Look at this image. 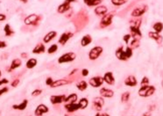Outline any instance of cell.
<instances>
[{
	"mask_svg": "<svg viewBox=\"0 0 163 116\" xmlns=\"http://www.w3.org/2000/svg\"><path fill=\"white\" fill-rule=\"evenodd\" d=\"M155 91V87L153 86V85H149V84H147V85H142L140 88L138 90V95L140 97H150L152 96Z\"/></svg>",
	"mask_w": 163,
	"mask_h": 116,
	"instance_id": "1",
	"label": "cell"
},
{
	"mask_svg": "<svg viewBox=\"0 0 163 116\" xmlns=\"http://www.w3.org/2000/svg\"><path fill=\"white\" fill-rule=\"evenodd\" d=\"M76 58V55L73 52H68L65 53L62 56H61L58 58V62L59 63H67V62H71L75 61Z\"/></svg>",
	"mask_w": 163,
	"mask_h": 116,
	"instance_id": "2",
	"label": "cell"
},
{
	"mask_svg": "<svg viewBox=\"0 0 163 116\" xmlns=\"http://www.w3.org/2000/svg\"><path fill=\"white\" fill-rule=\"evenodd\" d=\"M103 51H104V49L102 47H100V46H97V47H94L93 49H91L89 53V60H91V61L97 60L102 55Z\"/></svg>",
	"mask_w": 163,
	"mask_h": 116,
	"instance_id": "3",
	"label": "cell"
},
{
	"mask_svg": "<svg viewBox=\"0 0 163 116\" xmlns=\"http://www.w3.org/2000/svg\"><path fill=\"white\" fill-rule=\"evenodd\" d=\"M39 20H40V16L39 15H37V14H30L25 19L24 22H25L26 25L31 26V25H36L37 23L39 22Z\"/></svg>",
	"mask_w": 163,
	"mask_h": 116,
	"instance_id": "4",
	"label": "cell"
},
{
	"mask_svg": "<svg viewBox=\"0 0 163 116\" xmlns=\"http://www.w3.org/2000/svg\"><path fill=\"white\" fill-rule=\"evenodd\" d=\"M104 78H101V77H93L89 79V84L93 88H98L104 84Z\"/></svg>",
	"mask_w": 163,
	"mask_h": 116,
	"instance_id": "5",
	"label": "cell"
},
{
	"mask_svg": "<svg viewBox=\"0 0 163 116\" xmlns=\"http://www.w3.org/2000/svg\"><path fill=\"white\" fill-rule=\"evenodd\" d=\"M112 19H113V15L110 14V13H106L105 15L103 16L101 21H100V27H106L108 26H110L112 23Z\"/></svg>",
	"mask_w": 163,
	"mask_h": 116,
	"instance_id": "6",
	"label": "cell"
},
{
	"mask_svg": "<svg viewBox=\"0 0 163 116\" xmlns=\"http://www.w3.org/2000/svg\"><path fill=\"white\" fill-rule=\"evenodd\" d=\"M104 105V100L103 97H97L93 100V106H94V108L98 112H100L103 109Z\"/></svg>",
	"mask_w": 163,
	"mask_h": 116,
	"instance_id": "7",
	"label": "cell"
},
{
	"mask_svg": "<svg viewBox=\"0 0 163 116\" xmlns=\"http://www.w3.org/2000/svg\"><path fill=\"white\" fill-rule=\"evenodd\" d=\"M48 111H49V109H48V107L46 106V105H44V104H40V105L36 107V109H35V111H34V114H35L36 116H41V115H43L44 113H48Z\"/></svg>",
	"mask_w": 163,
	"mask_h": 116,
	"instance_id": "8",
	"label": "cell"
},
{
	"mask_svg": "<svg viewBox=\"0 0 163 116\" xmlns=\"http://www.w3.org/2000/svg\"><path fill=\"white\" fill-rule=\"evenodd\" d=\"M73 37V33H70V32H66V33H63L61 37L59 38L58 40V42L61 45H65L69 40Z\"/></svg>",
	"mask_w": 163,
	"mask_h": 116,
	"instance_id": "9",
	"label": "cell"
},
{
	"mask_svg": "<svg viewBox=\"0 0 163 116\" xmlns=\"http://www.w3.org/2000/svg\"><path fill=\"white\" fill-rule=\"evenodd\" d=\"M66 99V95L62 94V95H53L50 97V102L53 105H58V104H61L64 102Z\"/></svg>",
	"mask_w": 163,
	"mask_h": 116,
	"instance_id": "10",
	"label": "cell"
},
{
	"mask_svg": "<svg viewBox=\"0 0 163 116\" xmlns=\"http://www.w3.org/2000/svg\"><path fill=\"white\" fill-rule=\"evenodd\" d=\"M99 93H100L101 97H103V98H112L114 95V91L110 89L103 87L100 89Z\"/></svg>",
	"mask_w": 163,
	"mask_h": 116,
	"instance_id": "11",
	"label": "cell"
},
{
	"mask_svg": "<svg viewBox=\"0 0 163 116\" xmlns=\"http://www.w3.org/2000/svg\"><path fill=\"white\" fill-rule=\"evenodd\" d=\"M146 12H147V6L138 7V8H135V9L132 11V17H135V18L140 17V16H142Z\"/></svg>",
	"mask_w": 163,
	"mask_h": 116,
	"instance_id": "12",
	"label": "cell"
},
{
	"mask_svg": "<svg viewBox=\"0 0 163 116\" xmlns=\"http://www.w3.org/2000/svg\"><path fill=\"white\" fill-rule=\"evenodd\" d=\"M64 108H65L68 113H74V112H76V111H77V110L80 109L78 103H69V104L66 103V104L64 105Z\"/></svg>",
	"mask_w": 163,
	"mask_h": 116,
	"instance_id": "13",
	"label": "cell"
},
{
	"mask_svg": "<svg viewBox=\"0 0 163 116\" xmlns=\"http://www.w3.org/2000/svg\"><path fill=\"white\" fill-rule=\"evenodd\" d=\"M115 55H116V56H117V58L120 61H126L127 60V57H126V55H125V52L123 47H119L117 50H116Z\"/></svg>",
	"mask_w": 163,
	"mask_h": 116,
	"instance_id": "14",
	"label": "cell"
},
{
	"mask_svg": "<svg viewBox=\"0 0 163 116\" xmlns=\"http://www.w3.org/2000/svg\"><path fill=\"white\" fill-rule=\"evenodd\" d=\"M104 81L107 84H110V85H111V84H113L114 83H115V78H114V77H113V74H112V72H106L104 75Z\"/></svg>",
	"mask_w": 163,
	"mask_h": 116,
	"instance_id": "15",
	"label": "cell"
},
{
	"mask_svg": "<svg viewBox=\"0 0 163 116\" xmlns=\"http://www.w3.org/2000/svg\"><path fill=\"white\" fill-rule=\"evenodd\" d=\"M28 106V100H24L21 103L17 104V105H13L12 106V109L14 110H18V111H23L25 110Z\"/></svg>",
	"mask_w": 163,
	"mask_h": 116,
	"instance_id": "16",
	"label": "cell"
},
{
	"mask_svg": "<svg viewBox=\"0 0 163 116\" xmlns=\"http://www.w3.org/2000/svg\"><path fill=\"white\" fill-rule=\"evenodd\" d=\"M137 84H138V82H137V80H136L135 77H134V76H132V75H131V76L127 77V78H125V85H127V86L134 87V86H136V85H137Z\"/></svg>",
	"mask_w": 163,
	"mask_h": 116,
	"instance_id": "17",
	"label": "cell"
},
{
	"mask_svg": "<svg viewBox=\"0 0 163 116\" xmlns=\"http://www.w3.org/2000/svg\"><path fill=\"white\" fill-rule=\"evenodd\" d=\"M56 35H57V33H56L55 31H51V32L48 33V34H46L44 36L43 41H44L45 43H49L51 40H53L56 37Z\"/></svg>",
	"mask_w": 163,
	"mask_h": 116,
	"instance_id": "18",
	"label": "cell"
},
{
	"mask_svg": "<svg viewBox=\"0 0 163 116\" xmlns=\"http://www.w3.org/2000/svg\"><path fill=\"white\" fill-rule=\"evenodd\" d=\"M69 9H70V4L68 3V2H64L61 5H60L57 8V12L59 13H65L67 12Z\"/></svg>",
	"mask_w": 163,
	"mask_h": 116,
	"instance_id": "19",
	"label": "cell"
},
{
	"mask_svg": "<svg viewBox=\"0 0 163 116\" xmlns=\"http://www.w3.org/2000/svg\"><path fill=\"white\" fill-rule=\"evenodd\" d=\"M46 51V48H45V45L42 43H39L37 44L34 49H33V53L36 54V55H40V54H43Z\"/></svg>",
	"mask_w": 163,
	"mask_h": 116,
	"instance_id": "20",
	"label": "cell"
},
{
	"mask_svg": "<svg viewBox=\"0 0 163 116\" xmlns=\"http://www.w3.org/2000/svg\"><path fill=\"white\" fill-rule=\"evenodd\" d=\"M69 83H70V82H69L68 80H67V79H58V80L54 81V83L52 84V85L50 87L56 88V87H59V86H64V85L68 84Z\"/></svg>",
	"mask_w": 163,
	"mask_h": 116,
	"instance_id": "21",
	"label": "cell"
},
{
	"mask_svg": "<svg viewBox=\"0 0 163 116\" xmlns=\"http://www.w3.org/2000/svg\"><path fill=\"white\" fill-rule=\"evenodd\" d=\"M94 12L98 16H104V15H105L107 13L108 9H107V7L105 5H99V6L96 7Z\"/></svg>",
	"mask_w": 163,
	"mask_h": 116,
	"instance_id": "22",
	"label": "cell"
},
{
	"mask_svg": "<svg viewBox=\"0 0 163 116\" xmlns=\"http://www.w3.org/2000/svg\"><path fill=\"white\" fill-rule=\"evenodd\" d=\"M130 30H131V33H132V36H133L134 39L137 40V37H140L141 36V32L139 30V27H135V26H131L130 27Z\"/></svg>",
	"mask_w": 163,
	"mask_h": 116,
	"instance_id": "23",
	"label": "cell"
},
{
	"mask_svg": "<svg viewBox=\"0 0 163 116\" xmlns=\"http://www.w3.org/2000/svg\"><path fill=\"white\" fill-rule=\"evenodd\" d=\"M92 41V37L89 34H86L84 35L82 40H81V45L82 47H87L88 45H89Z\"/></svg>",
	"mask_w": 163,
	"mask_h": 116,
	"instance_id": "24",
	"label": "cell"
},
{
	"mask_svg": "<svg viewBox=\"0 0 163 116\" xmlns=\"http://www.w3.org/2000/svg\"><path fill=\"white\" fill-rule=\"evenodd\" d=\"M22 64V61L19 58H16L14 60H12L11 65H10V71H13V69H16L18 68H19Z\"/></svg>",
	"mask_w": 163,
	"mask_h": 116,
	"instance_id": "25",
	"label": "cell"
},
{
	"mask_svg": "<svg viewBox=\"0 0 163 116\" xmlns=\"http://www.w3.org/2000/svg\"><path fill=\"white\" fill-rule=\"evenodd\" d=\"M77 99H78L77 94L72 93V94H70V95H68V97H66L64 102H65V103H68V104H69V103H76Z\"/></svg>",
	"mask_w": 163,
	"mask_h": 116,
	"instance_id": "26",
	"label": "cell"
},
{
	"mask_svg": "<svg viewBox=\"0 0 163 116\" xmlns=\"http://www.w3.org/2000/svg\"><path fill=\"white\" fill-rule=\"evenodd\" d=\"M148 35H149V37H150L151 39L154 40L158 44H160V43H161V41H162V37H161L159 34H157V33H155V32H150V33L148 34Z\"/></svg>",
	"mask_w": 163,
	"mask_h": 116,
	"instance_id": "27",
	"label": "cell"
},
{
	"mask_svg": "<svg viewBox=\"0 0 163 116\" xmlns=\"http://www.w3.org/2000/svg\"><path fill=\"white\" fill-rule=\"evenodd\" d=\"M103 0H83V2L88 6H96L101 4Z\"/></svg>",
	"mask_w": 163,
	"mask_h": 116,
	"instance_id": "28",
	"label": "cell"
},
{
	"mask_svg": "<svg viewBox=\"0 0 163 116\" xmlns=\"http://www.w3.org/2000/svg\"><path fill=\"white\" fill-rule=\"evenodd\" d=\"M78 105H79V108L82 110H84L88 107L89 106V100L86 98H82L79 101H78Z\"/></svg>",
	"mask_w": 163,
	"mask_h": 116,
	"instance_id": "29",
	"label": "cell"
},
{
	"mask_svg": "<svg viewBox=\"0 0 163 116\" xmlns=\"http://www.w3.org/2000/svg\"><path fill=\"white\" fill-rule=\"evenodd\" d=\"M37 60L35 59V58H30V59H28V61L27 62V63H26V66H27V69H33L36 65H37Z\"/></svg>",
	"mask_w": 163,
	"mask_h": 116,
	"instance_id": "30",
	"label": "cell"
},
{
	"mask_svg": "<svg viewBox=\"0 0 163 116\" xmlns=\"http://www.w3.org/2000/svg\"><path fill=\"white\" fill-rule=\"evenodd\" d=\"M87 87H88V84H87V82H85L84 80L79 81V82L76 84V88H77L79 91H85V90L87 89Z\"/></svg>",
	"mask_w": 163,
	"mask_h": 116,
	"instance_id": "31",
	"label": "cell"
},
{
	"mask_svg": "<svg viewBox=\"0 0 163 116\" xmlns=\"http://www.w3.org/2000/svg\"><path fill=\"white\" fill-rule=\"evenodd\" d=\"M4 32H5V36H7V37L12 36V35L14 34L13 30L12 29V27H11V26H10L9 24H6V25L5 26V27H4Z\"/></svg>",
	"mask_w": 163,
	"mask_h": 116,
	"instance_id": "32",
	"label": "cell"
},
{
	"mask_svg": "<svg viewBox=\"0 0 163 116\" xmlns=\"http://www.w3.org/2000/svg\"><path fill=\"white\" fill-rule=\"evenodd\" d=\"M153 30L155 31V33L160 34V33L163 30V24H162L161 22H156L155 24L153 25Z\"/></svg>",
	"mask_w": 163,
	"mask_h": 116,
	"instance_id": "33",
	"label": "cell"
},
{
	"mask_svg": "<svg viewBox=\"0 0 163 116\" xmlns=\"http://www.w3.org/2000/svg\"><path fill=\"white\" fill-rule=\"evenodd\" d=\"M57 50H58V45L57 44H52L50 47L48 48V53L51 55V54L55 53Z\"/></svg>",
	"mask_w": 163,
	"mask_h": 116,
	"instance_id": "34",
	"label": "cell"
},
{
	"mask_svg": "<svg viewBox=\"0 0 163 116\" xmlns=\"http://www.w3.org/2000/svg\"><path fill=\"white\" fill-rule=\"evenodd\" d=\"M129 98H130V93L128 91H125L124 93L121 95V102L122 103H125L129 100Z\"/></svg>",
	"mask_w": 163,
	"mask_h": 116,
	"instance_id": "35",
	"label": "cell"
},
{
	"mask_svg": "<svg viewBox=\"0 0 163 116\" xmlns=\"http://www.w3.org/2000/svg\"><path fill=\"white\" fill-rule=\"evenodd\" d=\"M127 2V0H111L112 5H116V6H120L124 4H125Z\"/></svg>",
	"mask_w": 163,
	"mask_h": 116,
	"instance_id": "36",
	"label": "cell"
},
{
	"mask_svg": "<svg viewBox=\"0 0 163 116\" xmlns=\"http://www.w3.org/2000/svg\"><path fill=\"white\" fill-rule=\"evenodd\" d=\"M125 52V55H126L127 59H129V58H131V57L132 56V48H130V47H126Z\"/></svg>",
	"mask_w": 163,
	"mask_h": 116,
	"instance_id": "37",
	"label": "cell"
},
{
	"mask_svg": "<svg viewBox=\"0 0 163 116\" xmlns=\"http://www.w3.org/2000/svg\"><path fill=\"white\" fill-rule=\"evenodd\" d=\"M41 93H42V90H40V89H36V90H34V91L32 92V96H33V97H38V96H40Z\"/></svg>",
	"mask_w": 163,
	"mask_h": 116,
	"instance_id": "38",
	"label": "cell"
},
{
	"mask_svg": "<svg viewBox=\"0 0 163 116\" xmlns=\"http://www.w3.org/2000/svg\"><path fill=\"white\" fill-rule=\"evenodd\" d=\"M140 84H141V85H147V84H149V79H148V78L144 77V78H142Z\"/></svg>",
	"mask_w": 163,
	"mask_h": 116,
	"instance_id": "39",
	"label": "cell"
},
{
	"mask_svg": "<svg viewBox=\"0 0 163 116\" xmlns=\"http://www.w3.org/2000/svg\"><path fill=\"white\" fill-rule=\"evenodd\" d=\"M9 91V88L8 87H3L2 89H0V96H2L3 94H5V93H6V92Z\"/></svg>",
	"mask_w": 163,
	"mask_h": 116,
	"instance_id": "40",
	"label": "cell"
},
{
	"mask_svg": "<svg viewBox=\"0 0 163 116\" xmlns=\"http://www.w3.org/2000/svg\"><path fill=\"white\" fill-rule=\"evenodd\" d=\"M131 37H132L131 34H125V35L123 37V40H124V41H125L126 44H128V43H129V40H131Z\"/></svg>",
	"mask_w": 163,
	"mask_h": 116,
	"instance_id": "41",
	"label": "cell"
},
{
	"mask_svg": "<svg viewBox=\"0 0 163 116\" xmlns=\"http://www.w3.org/2000/svg\"><path fill=\"white\" fill-rule=\"evenodd\" d=\"M53 83H54V79H53L52 78H46V85L51 86Z\"/></svg>",
	"mask_w": 163,
	"mask_h": 116,
	"instance_id": "42",
	"label": "cell"
},
{
	"mask_svg": "<svg viewBox=\"0 0 163 116\" xmlns=\"http://www.w3.org/2000/svg\"><path fill=\"white\" fill-rule=\"evenodd\" d=\"M19 79H14L12 83H11V85L12 86V87H17L18 85V84H19Z\"/></svg>",
	"mask_w": 163,
	"mask_h": 116,
	"instance_id": "43",
	"label": "cell"
},
{
	"mask_svg": "<svg viewBox=\"0 0 163 116\" xmlns=\"http://www.w3.org/2000/svg\"><path fill=\"white\" fill-rule=\"evenodd\" d=\"M82 76H83V77H87V76H89V69H82Z\"/></svg>",
	"mask_w": 163,
	"mask_h": 116,
	"instance_id": "44",
	"label": "cell"
},
{
	"mask_svg": "<svg viewBox=\"0 0 163 116\" xmlns=\"http://www.w3.org/2000/svg\"><path fill=\"white\" fill-rule=\"evenodd\" d=\"M7 47V44L5 41H2L0 40V49H4V48H6Z\"/></svg>",
	"mask_w": 163,
	"mask_h": 116,
	"instance_id": "45",
	"label": "cell"
},
{
	"mask_svg": "<svg viewBox=\"0 0 163 116\" xmlns=\"http://www.w3.org/2000/svg\"><path fill=\"white\" fill-rule=\"evenodd\" d=\"M8 83H9L8 79H6V78L1 79V80H0V86L3 85V84H8Z\"/></svg>",
	"mask_w": 163,
	"mask_h": 116,
	"instance_id": "46",
	"label": "cell"
},
{
	"mask_svg": "<svg viewBox=\"0 0 163 116\" xmlns=\"http://www.w3.org/2000/svg\"><path fill=\"white\" fill-rule=\"evenodd\" d=\"M6 19V16L5 14H1L0 13V21H3Z\"/></svg>",
	"mask_w": 163,
	"mask_h": 116,
	"instance_id": "47",
	"label": "cell"
},
{
	"mask_svg": "<svg viewBox=\"0 0 163 116\" xmlns=\"http://www.w3.org/2000/svg\"><path fill=\"white\" fill-rule=\"evenodd\" d=\"M76 0H66V2H68V3H69V4H71V3H73V2H76Z\"/></svg>",
	"mask_w": 163,
	"mask_h": 116,
	"instance_id": "48",
	"label": "cell"
},
{
	"mask_svg": "<svg viewBox=\"0 0 163 116\" xmlns=\"http://www.w3.org/2000/svg\"><path fill=\"white\" fill-rule=\"evenodd\" d=\"M76 71H77V69H74V71H71V73H70V74H69V76H71V75H73V74H74V73H76Z\"/></svg>",
	"mask_w": 163,
	"mask_h": 116,
	"instance_id": "49",
	"label": "cell"
},
{
	"mask_svg": "<svg viewBox=\"0 0 163 116\" xmlns=\"http://www.w3.org/2000/svg\"><path fill=\"white\" fill-rule=\"evenodd\" d=\"M100 116H110V115L106 113H100Z\"/></svg>",
	"mask_w": 163,
	"mask_h": 116,
	"instance_id": "50",
	"label": "cell"
},
{
	"mask_svg": "<svg viewBox=\"0 0 163 116\" xmlns=\"http://www.w3.org/2000/svg\"><path fill=\"white\" fill-rule=\"evenodd\" d=\"M21 56H22V57H27V54H25V53H23V54L21 55Z\"/></svg>",
	"mask_w": 163,
	"mask_h": 116,
	"instance_id": "51",
	"label": "cell"
},
{
	"mask_svg": "<svg viewBox=\"0 0 163 116\" xmlns=\"http://www.w3.org/2000/svg\"><path fill=\"white\" fill-rule=\"evenodd\" d=\"M21 2H23V3H27L28 2V0H20Z\"/></svg>",
	"mask_w": 163,
	"mask_h": 116,
	"instance_id": "52",
	"label": "cell"
},
{
	"mask_svg": "<svg viewBox=\"0 0 163 116\" xmlns=\"http://www.w3.org/2000/svg\"><path fill=\"white\" fill-rule=\"evenodd\" d=\"M143 116H150V114H149L148 113H144Z\"/></svg>",
	"mask_w": 163,
	"mask_h": 116,
	"instance_id": "53",
	"label": "cell"
},
{
	"mask_svg": "<svg viewBox=\"0 0 163 116\" xmlns=\"http://www.w3.org/2000/svg\"><path fill=\"white\" fill-rule=\"evenodd\" d=\"M95 116H100V113H97V114H96Z\"/></svg>",
	"mask_w": 163,
	"mask_h": 116,
	"instance_id": "54",
	"label": "cell"
},
{
	"mask_svg": "<svg viewBox=\"0 0 163 116\" xmlns=\"http://www.w3.org/2000/svg\"><path fill=\"white\" fill-rule=\"evenodd\" d=\"M1 76H2V72H1V71H0V78H1Z\"/></svg>",
	"mask_w": 163,
	"mask_h": 116,
	"instance_id": "55",
	"label": "cell"
},
{
	"mask_svg": "<svg viewBox=\"0 0 163 116\" xmlns=\"http://www.w3.org/2000/svg\"><path fill=\"white\" fill-rule=\"evenodd\" d=\"M64 116H68V114H65V115H64Z\"/></svg>",
	"mask_w": 163,
	"mask_h": 116,
	"instance_id": "56",
	"label": "cell"
},
{
	"mask_svg": "<svg viewBox=\"0 0 163 116\" xmlns=\"http://www.w3.org/2000/svg\"><path fill=\"white\" fill-rule=\"evenodd\" d=\"M162 86H163V81H162Z\"/></svg>",
	"mask_w": 163,
	"mask_h": 116,
	"instance_id": "57",
	"label": "cell"
}]
</instances>
